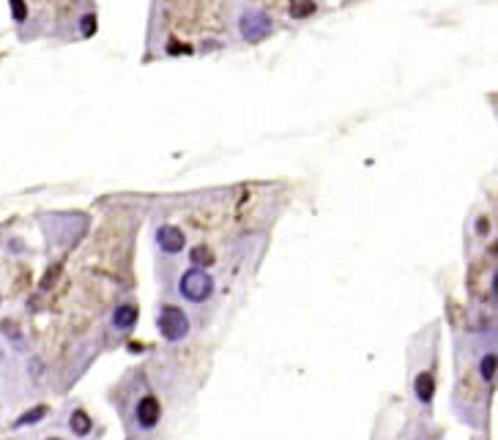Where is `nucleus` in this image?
I'll return each mask as SVG.
<instances>
[{"label": "nucleus", "instance_id": "f257e3e1", "mask_svg": "<svg viewBox=\"0 0 498 440\" xmlns=\"http://www.w3.org/2000/svg\"><path fill=\"white\" fill-rule=\"evenodd\" d=\"M181 296L186 301H195V304H203V301L211 299L213 293V279L206 268H189L184 277H181Z\"/></svg>", "mask_w": 498, "mask_h": 440}, {"label": "nucleus", "instance_id": "f03ea898", "mask_svg": "<svg viewBox=\"0 0 498 440\" xmlns=\"http://www.w3.org/2000/svg\"><path fill=\"white\" fill-rule=\"evenodd\" d=\"M159 331L167 342H178L189 334V317L178 306H164L159 315Z\"/></svg>", "mask_w": 498, "mask_h": 440}, {"label": "nucleus", "instance_id": "7ed1b4c3", "mask_svg": "<svg viewBox=\"0 0 498 440\" xmlns=\"http://www.w3.org/2000/svg\"><path fill=\"white\" fill-rule=\"evenodd\" d=\"M238 25H241V36L247 38L249 44H258V41H263L271 33V19H268V14L258 11V9L244 11Z\"/></svg>", "mask_w": 498, "mask_h": 440}, {"label": "nucleus", "instance_id": "20e7f679", "mask_svg": "<svg viewBox=\"0 0 498 440\" xmlns=\"http://www.w3.org/2000/svg\"><path fill=\"white\" fill-rule=\"evenodd\" d=\"M157 244L164 254H178V252H184L186 247V238H184V230L173 227V225H161L157 230Z\"/></svg>", "mask_w": 498, "mask_h": 440}, {"label": "nucleus", "instance_id": "39448f33", "mask_svg": "<svg viewBox=\"0 0 498 440\" xmlns=\"http://www.w3.org/2000/svg\"><path fill=\"white\" fill-rule=\"evenodd\" d=\"M159 416H161L159 399H157V397H142L140 405H137V422H140L142 429H151V426H157Z\"/></svg>", "mask_w": 498, "mask_h": 440}, {"label": "nucleus", "instance_id": "423d86ee", "mask_svg": "<svg viewBox=\"0 0 498 440\" xmlns=\"http://www.w3.org/2000/svg\"><path fill=\"white\" fill-rule=\"evenodd\" d=\"M134 320H137V306L124 304V306H118V309H115V315H112V326H115V328H121V331H126V328H132V326H134Z\"/></svg>", "mask_w": 498, "mask_h": 440}, {"label": "nucleus", "instance_id": "0eeeda50", "mask_svg": "<svg viewBox=\"0 0 498 440\" xmlns=\"http://www.w3.org/2000/svg\"><path fill=\"white\" fill-rule=\"evenodd\" d=\"M413 388H416V397H419L422 402H430V399H433V391H435V380H433V375H430V372L416 375Z\"/></svg>", "mask_w": 498, "mask_h": 440}, {"label": "nucleus", "instance_id": "6e6552de", "mask_svg": "<svg viewBox=\"0 0 498 440\" xmlns=\"http://www.w3.org/2000/svg\"><path fill=\"white\" fill-rule=\"evenodd\" d=\"M290 17L293 19H307L315 14V0H290Z\"/></svg>", "mask_w": 498, "mask_h": 440}, {"label": "nucleus", "instance_id": "1a4fd4ad", "mask_svg": "<svg viewBox=\"0 0 498 440\" xmlns=\"http://www.w3.org/2000/svg\"><path fill=\"white\" fill-rule=\"evenodd\" d=\"M69 426H71V432H74V435H88V432H90L88 413H85V410H74V413H71V419H69Z\"/></svg>", "mask_w": 498, "mask_h": 440}, {"label": "nucleus", "instance_id": "9d476101", "mask_svg": "<svg viewBox=\"0 0 498 440\" xmlns=\"http://www.w3.org/2000/svg\"><path fill=\"white\" fill-rule=\"evenodd\" d=\"M189 257H192V265L195 268H206V265H213V252L208 247H195L192 252H189Z\"/></svg>", "mask_w": 498, "mask_h": 440}, {"label": "nucleus", "instance_id": "9b49d317", "mask_svg": "<svg viewBox=\"0 0 498 440\" xmlns=\"http://www.w3.org/2000/svg\"><path fill=\"white\" fill-rule=\"evenodd\" d=\"M44 416H47V405H36L33 410H28V413H25V416H19L17 422H14V426H28V424H36V422H41V419H44Z\"/></svg>", "mask_w": 498, "mask_h": 440}, {"label": "nucleus", "instance_id": "f8f14e48", "mask_svg": "<svg viewBox=\"0 0 498 440\" xmlns=\"http://www.w3.org/2000/svg\"><path fill=\"white\" fill-rule=\"evenodd\" d=\"M480 372H482V377H484L487 383H493V377H496V355H493V353H487V355L482 358Z\"/></svg>", "mask_w": 498, "mask_h": 440}, {"label": "nucleus", "instance_id": "ddd939ff", "mask_svg": "<svg viewBox=\"0 0 498 440\" xmlns=\"http://www.w3.org/2000/svg\"><path fill=\"white\" fill-rule=\"evenodd\" d=\"M11 3V14L17 22H25L28 19V6H25V0H9Z\"/></svg>", "mask_w": 498, "mask_h": 440}, {"label": "nucleus", "instance_id": "4468645a", "mask_svg": "<svg viewBox=\"0 0 498 440\" xmlns=\"http://www.w3.org/2000/svg\"><path fill=\"white\" fill-rule=\"evenodd\" d=\"M80 28H83V36H93V33H96V17H93V14H88V17H83V22H80Z\"/></svg>", "mask_w": 498, "mask_h": 440}, {"label": "nucleus", "instance_id": "2eb2a0df", "mask_svg": "<svg viewBox=\"0 0 498 440\" xmlns=\"http://www.w3.org/2000/svg\"><path fill=\"white\" fill-rule=\"evenodd\" d=\"M47 440H60V438H47Z\"/></svg>", "mask_w": 498, "mask_h": 440}]
</instances>
